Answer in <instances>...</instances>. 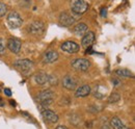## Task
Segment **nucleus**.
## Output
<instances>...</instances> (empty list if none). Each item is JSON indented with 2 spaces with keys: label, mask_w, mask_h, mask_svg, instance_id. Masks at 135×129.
<instances>
[{
  "label": "nucleus",
  "mask_w": 135,
  "mask_h": 129,
  "mask_svg": "<svg viewBox=\"0 0 135 129\" xmlns=\"http://www.w3.org/2000/svg\"><path fill=\"white\" fill-rule=\"evenodd\" d=\"M33 80L38 85H57L58 79L55 75L47 74L45 72H38L33 76Z\"/></svg>",
  "instance_id": "1"
},
{
  "label": "nucleus",
  "mask_w": 135,
  "mask_h": 129,
  "mask_svg": "<svg viewBox=\"0 0 135 129\" xmlns=\"http://www.w3.org/2000/svg\"><path fill=\"white\" fill-rule=\"evenodd\" d=\"M7 25L11 29H17L20 28L23 24V19L17 12H11L6 17Z\"/></svg>",
  "instance_id": "2"
},
{
  "label": "nucleus",
  "mask_w": 135,
  "mask_h": 129,
  "mask_svg": "<svg viewBox=\"0 0 135 129\" xmlns=\"http://www.w3.org/2000/svg\"><path fill=\"white\" fill-rule=\"evenodd\" d=\"M55 97V94L53 91L51 90H44L42 91L38 95H37V100L40 101V103L42 104V106L45 107V109H48V105H50L53 102V98Z\"/></svg>",
  "instance_id": "3"
},
{
  "label": "nucleus",
  "mask_w": 135,
  "mask_h": 129,
  "mask_svg": "<svg viewBox=\"0 0 135 129\" xmlns=\"http://www.w3.org/2000/svg\"><path fill=\"white\" fill-rule=\"evenodd\" d=\"M88 10V3L84 0H74L71 2V11L77 16H81Z\"/></svg>",
  "instance_id": "4"
},
{
  "label": "nucleus",
  "mask_w": 135,
  "mask_h": 129,
  "mask_svg": "<svg viewBox=\"0 0 135 129\" xmlns=\"http://www.w3.org/2000/svg\"><path fill=\"white\" fill-rule=\"evenodd\" d=\"M80 16H77L73 13H70V12H64L60 14L59 16V23L65 26V27H69V26H72L73 24H75V22L78 20V18Z\"/></svg>",
  "instance_id": "5"
},
{
  "label": "nucleus",
  "mask_w": 135,
  "mask_h": 129,
  "mask_svg": "<svg viewBox=\"0 0 135 129\" xmlns=\"http://www.w3.org/2000/svg\"><path fill=\"white\" fill-rule=\"evenodd\" d=\"M71 66L76 71L84 72V71H87L90 68V62L86 58H76V59L72 61Z\"/></svg>",
  "instance_id": "6"
},
{
  "label": "nucleus",
  "mask_w": 135,
  "mask_h": 129,
  "mask_svg": "<svg viewBox=\"0 0 135 129\" xmlns=\"http://www.w3.org/2000/svg\"><path fill=\"white\" fill-rule=\"evenodd\" d=\"M14 66L20 72L24 73V72H28L29 70H31L33 68L34 63L32 61H30V59L24 58V59H18V61H16Z\"/></svg>",
  "instance_id": "7"
},
{
  "label": "nucleus",
  "mask_w": 135,
  "mask_h": 129,
  "mask_svg": "<svg viewBox=\"0 0 135 129\" xmlns=\"http://www.w3.org/2000/svg\"><path fill=\"white\" fill-rule=\"evenodd\" d=\"M60 49L64 51V52H67L70 54H74V53H77L79 50H80V46L76 43V42H73V41H66L61 44Z\"/></svg>",
  "instance_id": "8"
},
{
  "label": "nucleus",
  "mask_w": 135,
  "mask_h": 129,
  "mask_svg": "<svg viewBox=\"0 0 135 129\" xmlns=\"http://www.w3.org/2000/svg\"><path fill=\"white\" fill-rule=\"evenodd\" d=\"M44 29H45V25L41 21H34L32 23H30L27 27L28 32L31 34H34V35H38V34L43 33Z\"/></svg>",
  "instance_id": "9"
},
{
  "label": "nucleus",
  "mask_w": 135,
  "mask_h": 129,
  "mask_svg": "<svg viewBox=\"0 0 135 129\" xmlns=\"http://www.w3.org/2000/svg\"><path fill=\"white\" fill-rule=\"evenodd\" d=\"M22 47V42L21 40H19L17 38H11L7 40V43H6V48L9 49L13 53L18 54L21 50Z\"/></svg>",
  "instance_id": "10"
},
{
  "label": "nucleus",
  "mask_w": 135,
  "mask_h": 129,
  "mask_svg": "<svg viewBox=\"0 0 135 129\" xmlns=\"http://www.w3.org/2000/svg\"><path fill=\"white\" fill-rule=\"evenodd\" d=\"M58 57H59V54L57 51L48 50L43 55V62L44 64H53L58 59Z\"/></svg>",
  "instance_id": "11"
},
{
  "label": "nucleus",
  "mask_w": 135,
  "mask_h": 129,
  "mask_svg": "<svg viewBox=\"0 0 135 129\" xmlns=\"http://www.w3.org/2000/svg\"><path fill=\"white\" fill-rule=\"evenodd\" d=\"M77 83H78V80L74 76H71V75H67L62 79V86L66 90H69V91L75 90L76 86H77Z\"/></svg>",
  "instance_id": "12"
},
{
  "label": "nucleus",
  "mask_w": 135,
  "mask_h": 129,
  "mask_svg": "<svg viewBox=\"0 0 135 129\" xmlns=\"http://www.w3.org/2000/svg\"><path fill=\"white\" fill-rule=\"evenodd\" d=\"M42 117L43 119L45 120V122L47 123H57L58 122V116L54 113L53 110H50V109H44L42 110Z\"/></svg>",
  "instance_id": "13"
},
{
  "label": "nucleus",
  "mask_w": 135,
  "mask_h": 129,
  "mask_svg": "<svg viewBox=\"0 0 135 129\" xmlns=\"http://www.w3.org/2000/svg\"><path fill=\"white\" fill-rule=\"evenodd\" d=\"M95 40H96V35H95L94 31H87L84 35L82 36L81 45H82V47H84V48L91 47V45L95 43Z\"/></svg>",
  "instance_id": "14"
},
{
  "label": "nucleus",
  "mask_w": 135,
  "mask_h": 129,
  "mask_svg": "<svg viewBox=\"0 0 135 129\" xmlns=\"http://www.w3.org/2000/svg\"><path fill=\"white\" fill-rule=\"evenodd\" d=\"M88 31V27L85 23H78L73 27V33L77 36H83L86 32Z\"/></svg>",
  "instance_id": "15"
},
{
  "label": "nucleus",
  "mask_w": 135,
  "mask_h": 129,
  "mask_svg": "<svg viewBox=\"0 0 135 129\" xmlns=\"http://www.w3.org/2000/svg\"><path fill=\"white\" fill-rule=\"evenodd\" d=\"M91 93V89L89 85L87 84H83L81 86H79L76 92H75V96L77 98H84V97H87L88 95H90Z\"/></svg>",
  "instance_id": "16"
},
{
  "label": "nucleus",
  "mask_w": 135,
  "mask_h": 129,
  "mask_svg": "<svg viewBox=\"0 0 135 129\" xmlns=\"http://www.w3.org/2000/svg\"><path fill=\"white\" fill-rule=\"evenodd\" d=\"M110 126L113 129H131L130 127H128L127 125H125L123 123V121L120 119H118V117H113L110 120Z\"/></svg>",
  "instance_id": "17"
},
{
  "label": "nucleus",
  "mask_w": 135,
  "mask_h": 129,
  "mask_svg": "<svg viewBox=\"0 0 135 129\" xmlns=\"http://www.w3.org/2000/svg\"><path fill=\"white\" fill-rule=\"evenodd\" d=\"M114 73H115L118 76L122 77V78H133V77H134L133 72H131V71L128 70V69H118V70H115Z\"/></svg>",
  "instance_id": "18"
},
{
  "label": "nucleus",
  "mask_w": 135,
  "mask_h": 129,
  "mask_svg": "<svg viewBox=\"0 0 135 129\" xmlns=\"http://www.w3.org/2000/svg\"><path fill=\"white\" fill-rule=\"evenodd\" d=\"M120 100V95L118 94V93H112L110 96L107 98V102L108 103H110V104H112V103H117Z\"/></svg>",
  "instance_id": "19"
},
{
  "label": "nucleus",
  "mask_w": 135,
  "mask_h": 129,
  "mask_svg": "<svg viewBox=\"0 0 135 129\" xmlns=\"http://www.w3.org/2000/svg\"><path fill=\"white\" fill-rule=\"evenodd\" d=\"M70 122H71L74 126H79L80 123H81V118H80L78 114H73V116H71V118H70Z\"/></svg>",
  "instance_id": "20"
},
{
  "label": "nucleus",
  "mask_w": 135,
  "mask_h": 129,
  "mask_svg": "<svg viewBox=\"0 0 135 129\" xmlns=\"http://www.w3.org/2000/svg\"><path fill=\"white\" fill-rule=\"evenodd\" d=\"M6 13H7V6L3 2H0V18L5 16Z\"/></svg>",
  "instance_id": "21"
},
{
  "label": "nucleus",
  "mask_w": 135,
  "mask_h": 129,
  "mask_svg": "<svg viewBox=\"0 0 135 129\" xmlns=\"http://www.w3.org/2000/svg\"><path fill=\"white\" fill-rule=\"evenodd\" d=\"M5 50H6V44H5V41L3 39L0 38V55L4 54L5 53Z\"/></svg>",
  "instance_id": "22"
},
{
  "label": "nucleus",
  "mask_w": 135,
  "mask_h": 129,
  "mask_svg": "<svg viewBox=\"0 0 135 129\" xmlns=\"http://www.w3.org/2000/svg\"><path fill=\"white\" fill-rule=\"evenodd\" d=\"M101 16L103 17V18L107 17V7L103 6V7L101 8Z\"/></svg>",
  "instance_id": "23"
},
{
  "label": "nucleus",
  "mask_w": 135,
  "mask_h": 129,
  "mask_svg": "<svg viewBox=\"0 0 135 129\" xmlns=\"http://www.w3.org/2000/svg\"><path fill=\"white\" fill-rule=\"evenodd\" d=\"M3 92H4L5 96H7V97H11L12 96V94H13V93H12V91H11L9 89H7V87H6V89H4V90H3Z\"/></svg>",
  "instance_id": "24"
},
{
  "label": "nucleus",
  "mask_w": 135,
  "mask_h": 129,
  "mask_svg": "<svg viewBox=\"0 0 135 129\" xmlns=\"http://www.w3.org/2000/svg\"><path fill=\"white\" fill-rule=\"evenodd\" d=\"M56 129H68L66 126H64V125H59V126H57Z\"/></svg>",
  "instance_id": "25"
},
{
  "label": "nucleus",
  "mask_w": 135,
  "mask_h": 129,
  "mask_svg": "<svg viewBox=\"0 0 135 129\" xmlns=\"http://www.w3.org/2000/svg\"><path fill=\"white\" fill-rule=\"evenodd\" d=\"M101 129H109V127H108L107 125H103V126L101 127Z\"/></svg>",
  "instance_id": "26"
},
{
  "label": "nucleus",
  "mask_w": 135,
  "mask_h": 129,
  "mask_svg": "<svg viewBox=\"0 0 135 129\" xmlns=\"http://www.w3.org/2000/svg\"><path fill=\"white\" fill-rule=\"evenodd\" d=\"M113 81H114V84H115V85H117V84H118V83H119V81L117 80V79H114V80H113Z\"/></svg>",
  "instance_id": "27"
},
{
  "label": "nucleus",
  "mask_w": 135,
  "mask_h": 129,
  "mask_svg": "<svg viewBox=\"0 0 135 129\" xmlns=\"http://www.w3.org/2000/svg\"><path fill=\"white\" fill-rule=\"evenodd\" d=\"M11 104H12V105H16V103H15L14 101H11Z\"/></svg>",
  "instance_id": "28"
}]
</instances>
